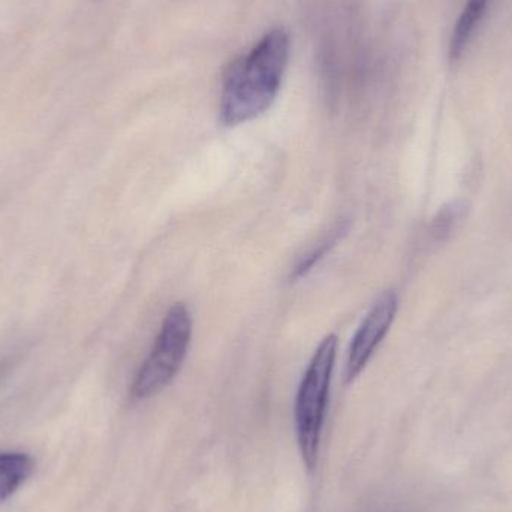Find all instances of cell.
I'll return each mask as SVG.
<instances>
[{"instance_id": "obj_6", "label": "cell", "mask_w": 512, "mask_h": 512, "mask_svg": "<svg viewBox=\"0 0 512 512\" xmlns=\"http://www.w3.org/2000/svg\"><path fill=\"white\" fill-rule=\"evenodd\" d=\"M490 3L492 0H468L466 3L465 9L454 27L453 38H451L450 53L453 59H459L465 53L475 30L486 15Z\"/></svg>"}, {"instance_id": "obj_4", "label": "cell", "mask_w": 512, "mask_h": 512, "mask_svg": "<svg viewBox=\"0 0 512 512\" xmlns=\"http://www.w3.org/2000/svg\"><path fill=\"white\" fill-rule=\"evenodd\" d=\"M397 307H399V300L394 291L385 292L373 304L372 309L358 327L357 333L352 337L348 361H346V381H354L363 372L364 367L390 331L396 318Z\"/></svg>"}, {"instance_id": "obj_8", "label": "cell", "mask_w": 512, "mask_h": 512, "mask_svg": "<svg viewBox=\"0 0 512 512\" xmlns=\"http://www.w3.org/2000/svg\"><path fill=\"white\" fill-rule=\"evenodd\" d=\"M15 358H18L17 355H5V357L0 358V379L8 375L9 370L15 366V361H17Z\"/></svg>"}, {"instance_id": "obj_3", "label": "cell", "mask_w": 512, "mask_h": 512, "mask_svg": "<svg viewBox=\"0 0 512 512\" xmlns=\"http://www.w3.org/2000/svg\"><path fill=\"white\" fill-rule=\"evenodd\" d=\"M192 315L186 304L170 307L152 351L132 381L131 399L143 402L161 393L182 369L192 339Z\"/></svg>"}, {"instance_id": "obj_5", "label": "cell", "mask_w": 512, "mask_h": 512, "mask_svg": "<svg viewBox=\"0 0 512 512\" xmlns=\"http://www.w3.org/2000/svg\"><path fill=\"white\" fill-rule=\"evenodd\" d=\"M32 457L26 453L0 451V502L11 498L33 472Z\"/></svg>"}, {"instance_id": "obj_2", "label": "cell", "mask_w": 512, "mask_h": 512, "mask_svg": "<svg viewBox=\"0 0 512 512\" xmlns=\"http://www.w3.org/2000/svg\"><path fill=\"white\" fill-rule=\"evenodd\" d=\"M337 343L336 334H328L322 339L304 372L295 397V430L307 469L315 468L318 462L328 393L336 366Z\"/></svg>"}, {"instance_id": "obj_1", "label": "cell", "mask_w": 512, "mask_h": 512, "mask_svg": "<svg viewBox=\"0 0 512 512\" xmlns=\"http://www.w3.org/2000/svg\"><path fill=\"white\" fill-rule=\"evenodd\" d=\"M289 51V33L273 29L230 66L221 95L225 126L251 122L273 105L288 66Z\"/></svg>"}, {"instance_id": "obj_7", "label": "cell", "mask_w": 512, "mask_h": 512, "mask_svg": "<svg viewBox=\"0 0 512 512\" xmlns=\"http://www.w3.org/2000/svg\"><path fill=\"white\" fill-rule=\"evenodd\" d=\"M348 231V221H340L339 224H336V227H334L312 251L307 252V254L298 261V264L295 265L294 270H292L291 279L295 280L306 276V274L342 240V237L345 236Z\"/></svg>"}]
</instances>
